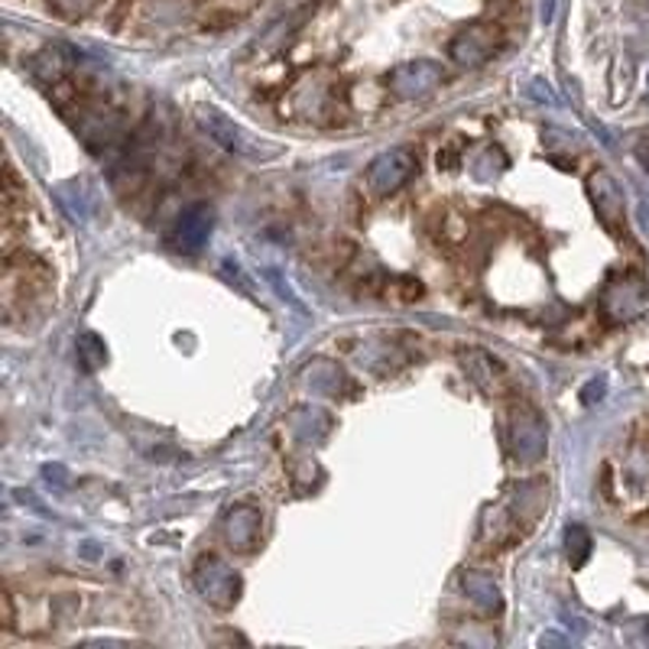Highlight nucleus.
Segmentation results:
<instances>
[{"mask_svg":"<svg viewBox=\"0 0 649 649\" xmlns=\"http://www.w3.org/2000/svg\"><path fill=\"white\" fill-rule=\"evenodd\" d=\"M637 159H640V166L649 172V140H640V143H637Z\"/></svg>","mask_w":649,"mask_h":649,"instance_id":"f8f14e48","label":"nucleus"},{"mask_svg":"<svg viewBox=\"0 0 649 649\" xmlns=\"http://www.w3.org/2000/svg\"><path fill=\"white\" fill-rule=\"evenodd\" d=\"M497 49V29L488 26V23H478V26H468L465 33H458L452 39V59L461 62V65H481L484 59H491Z\"/></svg>","mask_w":649,"mask_h":649,"instance_id":"0eeeda50","label":"nucleus"},{"mask_svg":"<svg viewBox=\"0 0 649 649\" xmlns=\"http://www.w3.org/2000/svg\"><path fill=\"white\" fill-rule=\"evenodd\" d=\"M212 228H215V212H212V205H192V208H185V212L176 218L172 248L182 251V254H199V251L208 244Z\"/></svg>","mask_w":649,"mask_h":649,"instance_id":"20e7f679","label":"nucleus"},{"mask_svg":"<svg viewBox=\"0 0 649 649\" xmlns=\"http://www.w3.org/2000/svg\"><path fill=\"white\" fill-rule=\"evenodd\" d=\"M98 3H101V0H49V7H52L59 16H65V20H79V16H85V13H92Z\"/></svg>","mask_w":649,"mask_h":649,"instance_id":"9d476101","label":"nucleus"},{"mask_svg":"<svg viewBox=\"0 0 649 649\" xmlns=\"http://www.w3.org/2000/svg\"><path fill=\"white\" fill-rule=\"evenodd\" d=\"M649 292L640 279H624V283H614L608 292H604V312L614 319V322H627V319H637L644 309H647Z\"/></svg>","mask_w":649,"mask_h":649,"instance_id":"6e6552de","label":"nucleus"},{"mask_svg":"<svg viewBox=\"0 0 649 649\" xmlns=\"http://www.w3.org/2000/svg\"><path fill=\"white\" fill-rule=\"evenodd\" d=\"M442 79H445V72H442L438 62L416 59V62H402L389 72L387 88L402 101H419V98L432 95L442 85Z\"/></svg>","mask_w":649,"mask_h":649,"instance_id":"f03ea898","label":"nucleus"},{"mask_svg":"<svg viewBox=\"0 0 649 649\" xmlns=\"http://www.w3.org/2000/svg\"><path fill=\"white\" fill-rule=\"evenodd\" d=\"M419 172V153L412 146H393L387 153H381L371 166H368V185L374 195H393L399 192L412 176Z\"/></svg>","mask_w":649,"mask_h":649,"instance_id":"f257e3e1","label":"nucleus"},{"mask_svg":"<svg viewBox=\"0 0 649 649\" xmlns=\"http://www.w3.org/2000/svg\"><path fill=\"white\" fill-rule=\"evenodd\" d=\"M79 348H82L88 368H101V364L108 361V351H105V345H98L95 335H82V338H79Z\"/></svg>","mask_w":649,"mask_h":649,"instance_id":"9b49d317","label":"nucleus"},{"mask_svg":"<svg viewBox=\"0 0 649 649\" xmlns=\"http://www.w3.org/2000/svg\"><path fill=\"white\" fill-rule=\"evenodd\" d=\"M195 585H199V591L208 598V601H215V604H231L235 598H238V588H241V581H238V575L221 562V558H215V555H208V558H202L199 562V568H195Z\"/></svg>","mask_w":649,"mask_h":649,"instance_id":"423d86ee","label":"nucleus"},{"mask_svg":"<svg viewBox=\"0 0 649 649\" xmlns=\"http://www.w3.org/2000/svg\"><path fill=\"white\" fill-rule=\"evenodd\" d=\"M257 532H260V517H257V510H251V507L235 510L231 519H228V539H231L238 549H251V545L257 542Z\"/></svg>","mask_w":649,"mask_h":649,"instance_id":"1a4fd4ad","label":"nucleus"},{"mask_svg":"<svg viewBox=\"0 0 649 649\" xmlns=\"http://www.w3.org/2000/svg\"><path fill=\"white\" fill-rule=\"evenodd\" d=\"M640 218H644V228L649 231V192H644V199H640Z\"/></svg>","mask_w":649,"mask_h":649,"instance_id":"ddd939ff","label":"nucleus"},{"mask_svg":"<svg viewBox=\"0 0 649 649\" xmlns=\"http://www.w3.org/2000/svg\"><path fill=\"white\" fill-rule=\"evenodd\" d=\"M195 118H199V124L205 128V133H208L218 146H225L228 153H235V156H254L251 136L244 133L241 124H235L228 115H221L218 108L199 105V108H195Z\"/></svg>","mask_w":649,"mask_h":649,"instance_id":"39448f33","label":"nucleus"},{"mask_svg":"<svg viewBox=\"0 0 649 649\" xmlns=\"http://www.w3.org/2000/svg\"><path fill=\"white\" fill-rule=\"evenodd\" d=\"M588 195H591L604 228L614 231V235H624V189L617 185V179L611 172L598 169L588 179Z\"/></svg>","mask_w":649,"mask_h":649,"instance_id":"7ed1b4c3","label":"nucleus"}]
</instances>
